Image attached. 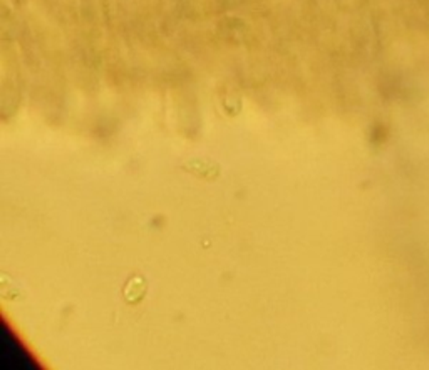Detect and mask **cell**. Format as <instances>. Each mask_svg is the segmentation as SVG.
<instances>
[{
    "instance_id": "6da1fadb",
    "label": "cell",
    "mask_w": 429,
    "mask_h": 370,
    "mask_svg": "<svg viewBox=\"0 0 429 370\" xmlns=\"http://www.w3.org/2000/svg\"><path fill=\"white\" fill-rule=\"evenodd\" d=\"M126 290H133V293L126 295V300L129 304H134V302H139L144 297V292H146V282H144L141 277L131 278V282L128 283Z\"/></svg>"
}]
</instances>
